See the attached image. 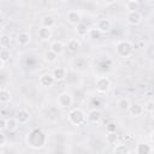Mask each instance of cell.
Instances as JSON below:
<instances>
[{
  "label": "cell",
  "mask_w": 154,
  "mask_h": 154,
  "mask_svg": "<svg viewBox=\"0 0 154 154\" xmlns=\"http://www.w3.org/2000/svg\"><path fill=\"white\" fill-rule=\"evenodd\" d=\"M30 118H31V113L28 109H25V108H22V109H19L17 112L16 119L18 120L19 124H26V123H29Z\"/></svg>",
  "instance_id": "11"
},
{
  "label": "cell",
  "mask_w": 154,
  "mask_h": 154,
  "mask_svg": "<svg viewBox=\"0 0 154 154\" xmlns=\"http://www.w3.org/2000/svg\"><path fill=\"white\" fill-rule=\"evenodd\" d=\"M103 2H105L106 5H112V4L116 2V0H103Z\"/></svg>",
  "instance_id": "34"
},
{
  "label": "cell",
  "mask_w": 154,
  "mask_h": 154,
  "mask_svg": "<svg viewBox=\"0 0 154 154\" xmlns=\"http://www.w3.org/2000/svg\"><path fill=\"white\" fill-rule=\"evenodd\" d=\"M101 34L103 32H108L112 28V23L109 19H99L97 23H96V26H95Z\"/></svg>",
  "instance_id": "12"
},
{
  "label": "cell",
  "mask_w": 154,
  "mask_h": 154,
  "mask_svg": "<svg viewBox=\"0 0 154 154\" xmlns=\"http://www.w3.org/2000/svg\"><path fill=\"white\" fill-rule=\"evenodd\" d=\"M126 1H128V2H137L138 0H126Z\"/></svg>",
  "instance_id": "36"
},
{
  "label": "cell",
  "mask_w": 154,
  "mask_h": 154,
  "mask_svg": "<svg viewBox=\"0 0 154 154\" xmlns=\"http://www.w3.org/2000/svg\"><path fill=\"white\" fill-rule=\"evenodd\" d=\"M6 142H7V137H6V135H5V134H2V132L0 131V147L5 146V144H6Z\"/></svg>",
  "instance_id": "31"
},
{
  "label": "cell",
  "mask_w": 154,
  "mask_h": 154,
  "mask_svg": "<svg viewBox=\"0 0 154 154\" xmlns=\"http://www.w3.org/2000/svg\"><path fill=\"white\" fill-rule=\"evenodd\" d=\"M129 114L134 118H138L143 114V106L141 103H131L129 109H128Z\"/></svg>",
  "instance_id": "13"
},
{
  "label": "cell",
  "mask_w": 154,
  "mask_h": 154,
  "mask_svg": "<svg viewBox=\"0 0 154 154\" xmlns=\"http://www.w3.org/2000/svg\"><path fill=\"white\" fill-rule=\"evenodd\" d=\"M19 126V123L16 118H8L6 119V130H8L10 132H13L18 129Z\"/></svg>",
  "instance_id": "24"
},
{
  "label": "cell",
  "mask_w": 154,
  "mask_h": 154,
  "mask_svg": "<svg viewBox=\"0 0 154 154\" xmlns=\"http://www.w3.org/2000/svg\"><path fill=\"white\" fill-rule=\"evenodd\" d=\"M43 60L46 63H48V64H54L58 60V55L54 52H52L51 49H48V51H46L43 53Z\"/></svg>",
  "instance_id": "22"
},
{
  "label": "cell",
  "mask_w": 154,
  "mask_h": 154,
  "mask_svg": "<svg viewBox=\"0 0 154 154\" xmlns=\"http://www.w3.org/2000/svg\"><path fill=\"white\" fill-rule=\"evenodd\" d=\"M126 22H128L130 25L136 26V25L141 24V22H142V16H141V13H140L138 11H136V10H130V11L128 12V14H126Z\"/></svg>",
  "instance_id": "6"
},
{
  "label": "cell",
  "mask_w": 154,
  "mask_h": 154,
  "mask_svg": "<svg viewBox=\"0 0 154 154\" xmlns=\"http://www.w3.org/2000/svg\"><path fill=\"white\" fill-rule=\"evenodd\" d=\"M67 119H69V122H70L72 125H75V126H81L82 124L85 123V120H87V114H85V112H84L82 108L76 107V108H72V109L69 112Z\"/></svg>",
  "instance_id": "3"
},
{
  "label": "cell",
  "mask_w": 154,
  "mask_h": 154,
  "mask_svg": "<svg viewBox=\"0 0 154 154\" xmlns=\"http://www.w3.org/2000/svg\"><path fill=\"white\" fill-rule=\"evenodd\" d=\"M147 1H148V2H149V4H152V2H153V1H154V0H147Z\"/></svg>",
  "instance_id": "38"
},
{
  "label": "cell",
  "mask_w": 154,
  "mask_h": 154,
  "mask_svg": "<svg viewBox=\"0 0 154 154\" xmlns=\"http://www.w3.org/2000/svg\"><path fill=\"white\" fill-rule=\"evenodd\" d=\"M59 1H61V2H65V1H67V0H59Z\"/></svg>",
  "instance_id": "39"
},
{
  "label": "cell",
  "mask_w": 154,
  "mask_h": 154,
  "mask_svg": "<svg viewBox=\"0 0 154 154\" xmlns=\"http://www.w3.org/2000/svg\"><path fill=\"white\" fill-rule=\"evenodd\" d=\"M153 150H154L153 146L147 143H138L135 148V152L137 154H149V153H153Z\"/></svg>",
  "instance_id": "18"
},
{
  "label": "cell",
  "mask_w": 154,
  "mask_h": 154,
  "mask_svg": "<svg viewBox=\"0 0 154 154\" xmlns=\"http://www.w3.org/2000/svg\"><path fill=\"white\" fill-rule=\"evenodd\" d=\"M116 128H117V125H116L114 123H108V124L106 125L107 132H109V131H116Z\"/></svg>",
  "instance_id": "32"
},
{
  "label": "cell",
  "mask_w": 154,
  "mask_h": 154,
  "mask_svg": "<svg viewBox=\"0 0 154 154\" xmlns=\"http://www.w3.org/2000/svg\"><path fill=\"white\" fill-rule=\"evenodd\" d=\"M40 24H41V26H45V28H49V29H52L53 26H55L57 20H55V18H54L53 16H51V14H46V16H43V17L41 18Z\"/></svg>",
  "instance_id": "16"
},
{
  "label": "cell",
  "mask_w": 154,
  "mask_h": 154,
  "mask_svg": "<svg viewBox=\"0 0 154 154\" xmlns=\"http://www.w3.org/2000/svg\"><path fill=\"white\" fill-rule=\"evenodd\" d=\"M130 105H131V101H130V99H128V97H122V99H119L118 102H117L118 108H119L120 111H123V112H128Z\"/></svg>",
  "instance_id": "23"
},
{
  "label": "cell",
  "mask_w": 154,
  "mask_h": 154,
  "mask_svg": "<svg viewBox=\"0 0 154 154\" xmlns=\"http://www.w3.org/2000/svg\"><path fill=\"white\" fill-rule=\"evenodd\" d=\"M88 36L91 38V40H99L101 37V32L96 29V28H89L88 30Z\"/></svg>",
  "instance_id": "29"
},
{
  "label": "cell",
  "mask_w": 154,
  "mask_h": 154,
  "mask_svg": "<svg viewBox=\"0 0 154 154\" xmlns=\"http://www.w3.org/2000/svg\"><path fill=\"white\" fill-rule=\"evenodd\" d=\"M101 118H102V114H101L100 109H97V108H93L87 113V119L90 123H99L101 120Z\"/></svg>",
  "instance_id": "15"
},
{
  "label": "cell",
  "mask_w": 154,
  "mask_h": 154,
  "mask_svg": "<svg viewBox=\"0 0 154 154\" xmlns=\"http://www.w3.org/2000/svg\"><path fill=\"white\" fill-rule=\"evenodd\" d=\"M10 58H11L10 51H7L6 48H5V49H2V51H0V59H1L4 63H7V61L10 60Z\"/></svg>",
  "instance_id": "30"
},
{
  "label": "cell",
  "mask_w": 154,
  "mask_h": 154,
  "mask_svg": "<svg viewBox=\"0 0 154 154\" xmlns=\"http://www.w3.org/2000/svg\"><path fill=\"white\" fill-rule=\"evenodd\" d=\"M11 41H12V40H11L10 35H6V34H1V35H0V46H1L2 48L10 47Z\"/></svg>",
  "instance_id": "26"
},
{
  "label": "cell",
  "mask_w": 154,
  "mask_h": 154,
  "mask_svg": "<svg viewBox=\"0 0 154 154\" xmlns=\"http://www.w3.org/2000/svg\"><path fill=\"white\" fill-rule=\"evenodd\" d=\"M31 41V36L28 31H20L17 35V43L19 46H28Z\"/></svg>",
  "instance_id": "17"
},
{
  "label": "cell",
  "mask_w": 154,
  "mask_h": 154,
  "mask_svg": "<svg viewBox=\"0 0 154 154\" xmlns=\"http://www.w3.org/2000/svg\"><path fill=\"white\" fill-rule=\"evenodd\" d=\"M2 29H4V26H2V24H0V35H1V31H2Z\"/></svg>",
  "instance_id": "37"
},
{
  "label": "cell",
  "mask_w": 154,
  "mask_h": 154,
  "mask_svg": "<svg viewBox=\"0 0 154 154\" xmlns=\"http://www.w3.org/2000/svg\"><path fill=\"white\" fill-rule=\"evenodd\" d=\"M46 135L40 129L31 130L26 136V144L32 149H40L46 144Z\"/></svg>",
  "instance_id": "1"
},
{
  "label": "cell",
  "mask_w": 154,
  "mask_h": 154,
  "mask_svg": "<svg viewBox=\"0 0 154 154\" xmlns=\"http://www.w3.org/2000/svg\"><path fill=\"white\" fill-rule=\"evenodd\" d=\"M54 83H55V81H54L52 73H43L38 78V84L42 88H51Z\"/></svg>",
  "instance_id": "7"
},
{
  "label": "cell",
  "mask_w": 154,
  "mask_h": 154,
  "mask_svg": "<svg viewBox=\"0 0 154 154\" xmlns=\"http://www.w3.org/2000/svg\"><path fill=\"white\" fill-rule=\"evenodd\" d=\"M113 152L117 153V154H129L130 153V149L126 146V143H120V144H117L113 148Z\"/></svg>",
  "instance_id": "25"
},
{
  "label": "cell",
  "mask_w": 154,
  "mask_h": 154,
  "mask_svg": "<svg viewBox=\"0 0 154 154\" xmlns=\"http://www.w3.org/2000/svg\"><path fill=\"white\" fill-rule=\"evenodd\" d=\"M66 75H67V71L63 66L54 67L53 71H52V76H53V78H54L55 82H63L66 78Z\"/></svg>",
  "instance_id": "8"
},
{
  "label": "cell",
  "mask_w": 154,
  "mask_h": 154,
  "mask_svg": "<svg viewBox=\"0 0 154 154\" xmlns=\"http://www.w3.org/2000/svg\"><path fill=\"white\" fill-rule=\"evenodd\" d=\"M49 49H51L52 52H54L58 57H60V55H63V54L65 53V45H64L61 41L55 40V41H53V42L51 43Z\"/></svg>",
  "instance_id": "10"
},
{
  "label": "cell",
  "mask_w": 154,
  "mask_h": 154,
  "mask_svg": "<svg viewBox=\"0 0 154 154\" xmlns=\"http://www.w3.org/2000/svg\"><path fill=\"white\" fill-rule=\"evenodd\" d=\"M95 87H96V91L100 94H106L108 93L109 88H111V81L108 77L106 76H101L96 79L95 82Z\"/></svg>",
  "instance_id": "4"
},
{
  "label": "cell",
  "mask_w": 154,
  "mask_h": 154,
  "mask_svg": "<svg viewBox=\"0 0 154 154\" xmlns=\"http://www.w3.org/2000/svg\"><path fill=\"white\" fill-rule=\"evenodd\" d=\"M6 130V119L0 118V131Z\"/></svg>",
  "instance_id": "33"
},
{
  "label": "cell",
  "mask_w": 154,
  "mask_h": 154,
  "mask_svg": "<svg viewBox=\"0 0 154 154\" xmlns=\"http://www.w3.org/2000/svg\"><path fill=\"white\" fill-rule=\"evenodd\" d=\"M143 112H146V113L149 114V116H152V114L154 113V101H153V100H148V101L144 103Z\"/></svg>",
  "instance_id": "28"
},
{
  "label": "cell",
  "mask_w": 154,
  "mask_h": 154,
  "mask_svg": "<svg viewBox=\"0 0 154 154\" xmlns=\"http://www.w3.org/2000/svg\"><path fill=\"white\" fill-rule=\"evenodd\" d=\"M66 48L70 53H77L78 49L81 48V43L77 38H70L67 41V45H66Z\"/></svg>",
  "instance_id": "19"
},
{
  "label": "cell",
  "mask_w": 154,
  "mask_h": 154,
  "mask_svg": "<svg viewBox=\"0 0 154 154\" xmlns=\"http://www.w3.org/2000/svg\"><path fill=\"white\" fill-rule=\"evenodd\" d=\"M81 19H82V17H81V13L78 11L71 10L66 13V20L71 25H77L78 23H81Z\"/></svg>",
  "instance_id": "9"
},
{
  "label": "cell",
  "mask_w": 154,
  "mask_h": 154,
  "mask_svg": "<svg viewBox=\"0 0 154 154\" xmlns=\"http://www.w3.org/2000/svg\"><path fill=\"white\" fill-rule=\"evenodd\" d=\"M52 35H53V32H52V29H49V28L40 26L38 30H37V37L41 41H49Z\"/></svg>",
  "instance_id": "14"
},
{
  "label": "cell",
  "mask_w": 154,
  "mask_h": 154,
  "mask_svg": "<svg viewBox=\"0 0 154 154\" xmlns=\"http://www.w3.org/2000/svg\"><path fill=\"white\" fill-rule=\"evenodd\" d=\"M88 30H89V28L87 26V24H84V23H78L77 25H75V32L77 34V36H79V37H84V36H87L88 35Z\"/></svg>",
  "instance_id": "20"
},
{
  "label": "cell",
  "mask_w": 154,
  "mask_h": 154,
  "mask_svg": "<svg viewBox=\"0 0 154 154\" xmlns=\"http://www.w3.org/2000/svg\"><path fill=\"white\" fill-rule=\"evenodd\" d=\"M4 67H5V63H4V61H2L1 59H0V71H1V70H2Z\"/></svg>",
  "instance_id": "35"
},
{
  "label": "cell",
  "mask_w": 154,
  "mask_h": 154,
  "mask_svg": "<svg viewBox=\"0 0 154 154\" xmlns=\"http://www.w3.org/2000/svg\"><path fill=\"white\" fill-rule=\"evenodd\" d=\"M116 53L120 58H129L134 53V45L129 40H120L116 43Z\"/></svg>",
  "instance_id": "2"
},
{
  "label": "cell",
  "mask_w": 154,
  "mask_h": 154,
  "mask_svg": "<svg viewBox=\"0 0 154 154\" xmlns=\"http://www.w3.org/2000/svg\"><path fill=\"white\" fill-rule=\"evenodd\" d=\"M11 99H12V94L8 89H5V88L0 89V103L6 105L11 101Z\"/></svg>",
  "instance_id": "21"
},
{
  "label": "cell",
  "mask_w": 154,
  "mask_h": 154,
  "mask_svg": "<svg viewBox=\"0 0 154 154\" xmlns=\"http://www.w3.org/2000/svg\"><path fill=\"white\" fill-rule=\"evenodd\" d=\"M72 102H73V97L70 93L63 91L58 95V105L60 108H67L72 105Z\"/></svg>",
  "instance_id": "5"
},
{
  "label": "cell",
  "mask_w": 154,
  "mask_h": 154,
  "mask_svg": "<svg viewBox=\"0 0 154 154\" xmlns=\"http://www.w3.org/2000/svg\"><path fill=\"white\" fill-rule=\"evenodd\" d=\"M118 141V135L116 134V131H109L106 135V142L108 144H116Z\"/></svg>",
  "instance_id": "27"
}]
</instances>
